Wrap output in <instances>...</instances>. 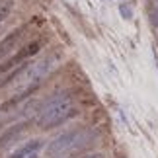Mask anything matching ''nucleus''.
I'll return each mask as SVG.
<instances>
[{
	"instance_id": "9d476101",
	"label": "nucleus",
	"mask_w": 158,
	"mask_h": 158,
	"mask_svg": "<svg viewBox=\"0 0 158 158\" xmlns=\"http://www.w3.org/2000/svg\"><path fill=\"white\" fill-rule=\"evenodd\" d=\"M119 12H121V16H123L125 20H131V18H133V10L127 4H119Z\"/></svg>"
},
{
	"instance_id": "0eeeda50",
	"label": "nucleus",
	"mask_w": 158,
	"mask_h": 158,
	"mask_svg": "<svg viewBox=\"0 0 158 158\" xmlns=\"http://www.w3.org/2000/svg\"><path fill=\"white\" fill-rule=\"evenodd\" d=\"M26 121H18V123L14 125H10L8 129H6L2 135H0V150H4V148H10L12 144H14L18 139H20L23 135V131H26Z\"/></svg>"
},
{
	"instance_id": "20e7f679",
	"label": "nucleus",
	"mask_w": 158,
	"mask_h": 158,
	"mask_svg": "<svg viewBox=\"0 0 158 158\" xmlns=\"http://www.w3.org/2000/svg\"><path fill=\"white\" fill-rule=\"evenodd\" d=\"M39 49H41V41H39V39H35V41H29L26 47H22V49L18 51V53L10 55L8 59H4L2 63H0V80H2L4 76H8L12 70H16L20 64L27 63V60L31 59V57H35V55L39 53Z\"/></svg>"
},
{
	"instance_id": "39448f33",
	"label": "nucleus",
	"mask_w": 158,
	"mask_h": 158,
	"mask_svg": "<svg viewBox=\"0 0 158 158\" xmlns=\"http://www.w3.org/2000/svg\"><path fill=\"white\" fill-rule=\"evenodd\" d=\"M41 84H33V86H27V88H22V90H18V92L12 96L10 100H6L2 106H0V113H10V111H14V109H18L23 102H26L29 96H33L35 92L39 90Z\"/></svg>"
},
{
	"instance_id": "6e6552de",
	"label": "nucleus",
	"mask_w": 158,
	"mask_h": 158,
	"mask_svg": "<svg viewBox=\"0 0 158 158\" xmlns=\"http://www.w3.org/2000/svg\"><path fill=\"white\" fill-rule=\"evenodd\" d=\"M23 33H26V27H16L14 31H10L2 41H0V59L12 55V51L16 49V45L20 43V39L23 37Z\"/></svg>"
},
{
	"instance_id": "f03ea898",
	"label": "nucleus",
	"mask_w": 158,
	"mask_h": 158,
	"mask_svg": "<svg viewBox=\"0 0 158 158\" xmlns=\"http://www.w3.org/2000/svg\"><path fill=\"white\" fill-rule=\"evenodd\" d=\"M96 139H98V133L94 129L76 127V129H69V131L60 133L53 141H49V144L45 147V152L51 158H63L64 154L84 150L86 147H90Z\"/></svg>"
},
{
	"instance_id": "423d86ee",
	"label": "nucleus",
	"mask_w": 158,
	"mask_h": 158,
	"mask_svg": "<svg viewBox=\"0 0 158 158\" xmlns=\"http://www.w3.org/2000/svg\"><path fill=\"white\" fill-rule=\"evenodd\" d=\"M41 148H43V141H41V139H29V141H26L22 147L12 150L8 154V158H35L39 154Z\"/></svg>"
},
{
	"instance_id": "1a4fd4ad",
	"label": "nucleus",
	"mask_w": 158,
	"mask_h": 158,
	"mask_svg": "<svg viewBox=\"0 0 158 158\" xmlns=\"http://www.w3.org/2000/svg\"><path fill=\"white\" fill-rule=\"evenodd\" d=\"M12 8H14V2H12V0H8V2H4V4H0V23H2L6 18L10 16Z\"/></svg>"
},
{
	"instance_id": "f8f14e48",
	"label": "nucleus",
	"mask_w": 158,
	"mask_h": 158,
	"mask_svg": "<svg viewBox=\"0 0 158 158\" xmlns=\"http://www.w3.org/2000/svg\"><path fill=\"white\" fill-rule=\"evenodd\" d=\"M78 158H104V154L102 152H86V154H82Z\"/></svg>"
},
{
	"instance_id": "9b49d317",
	"label": "nucleus",
	"mask_w": 158,
	"mask_h": 158,
	"mask_svg": "<svg viewBox=\"0 0 158 158\" xmlns=\"http://www.w3.org/2000/svg\"><path fill=\"white\" fill-rule=\"evenodd\" d=\"M148 18H150V23H152V26H156V27H158V6H154V8L150 10Z\"/></svg>"
},
{
	"instance_id": "f257e3e1",
	"label": "nucleus",
	"mask_w": 158,
	"mask_h": 158,
	"mask_svg": "<svg viewBox=\"0 0 158 158\" xmlns=\"http://www.w3.org/2000/svg\"><path fill=\"white\" fill-rule=\"evenodd\" d=\"M78 115V109L74 107L70 92H59L55 96H49L45 100V106L41 109V113L37 115L35 123L41 129H57V127L64 125L66 121L74 119Z\"/></svg>"
},
{
	"instance_id": "ddd939ff",
	"label": "nucleus",
	"mask_w": 158,
	"mask_h": 158,
	"mask_svg": "<svg viewBox=\"0 0 158 158\" xmlns=\"http://www.w3.org/2000/svg\"><path fill=\"white\" fill-rule=\"evenodd\" d=\"M152 2H154V4H156V6H158V0H152Z\"/></svg>"
},
{
	"instance_id": "7ed1b4c3",
	"label": "nucleus",
	"mask_w": 158,
	"mask_h": 158,
	"mask_svg": "<svg viewBox=\"0 0 158 158\" xmlns=\"http://www.w3.org/2000/svg\"><path fill=\"white\" fill-rule=\"evenodd\" d=\"M55 63H57V57H53V55L37 60V63H29L26 69H23L22 74L14 80V82H18V90L33 86V84H41V80L51 72Z\"/></svg>"
}]
</instances>
